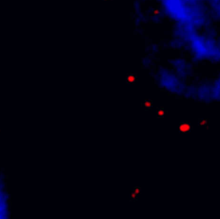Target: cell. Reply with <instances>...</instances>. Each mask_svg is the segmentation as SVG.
Returning <instances> with one entry per match:
<instances>
[{
	"label": "cell",
	"mask_w": 220,
	"mask_h": 219,
	"mask_svg": "<svg viewBox=\"0 0 220 219\" xmlns=\"http://www.w3.org/2000/svg\"><path fill=\"white\" fill-rule=\"evenodd\" d=\"M207 124V121L206 120H202L200 122V126H205Z\"/></svg>",
	"instance_id": "52a82bcc"
},
{
	"label": "cell",
	"mask_w": 220,
	"mask_h": 219,
	"mask_svg": "<svg viewBox=\"0 0 220 219\" xmlns=\"http://www.w3.org/2000/svg\"><path fill=\"white\" fill-rule=\"evenodd\" d=\"M130 199H131V200H135V199H137V194H136L135 193L133 192V193L131 194V195H130Z\"/></svg>",
	"instance_id": "8992f818"
},
{
	"label": "cell",
	"mask_w": 220,
	"mask_h": 219,
	"mask_svg": "<svg viewBox=\"0 0 220 219\" xmlns=\"http://www.w3.org/2000/svg\"><path fill=\"white\" fill-rule=\"evenodd\" d=\"M153 105V101L152 100H145L144 103V106L145 109H149Z\"/></svg>",
	"instance_id": "7a4b0ae2"
},
{
	"label": "cell",
	"mask_w": 220,
	"mask_h": 219,
	"mask_svg": "<svg viewBox=\"0 0 220 219\" xmlns=\"http://www.w3.org/2000/svg\"><path fill=\"white\" fill-rule=\"evenodd\" d=\"M191 129V126L189 123L186 122L181 123L179 125V131L182 133H187L190 131Z\"/></svg>",
	"instance_id": "6da1fadb"
},
{
	"label": "cell",
	"mask_w": 220,
	"mask_h": 219,
	"mask_svg": "<svg viewBox=\"0 0 220 219\" xmlns=\"http://www.w3.org/2000/svg\"><path fill=\"white\" fill-rule=\"evenodd\" d=\"M140 192H141V189L140 187H135L133 191V192H134V193H135L137 195L139 194V193H140Z\"/></svg>",
	"instance_id": "5b68a950"
},
{
	"label": "cell",
	"mask_w": 220,
	"mask_h": 219,
	"mask_svg": "<svg viewBox=\"0 0 220 219\" xmlns=\"http://www.w3.org/2000/svg\"><path fill=\"white\" fill-rule=\"evenodd\" d=\"M136 77L135 75H129L127 76V81L129 83H133V82H135Z\"/></svg>",
	"instance_id": "3957f363"
},
{
	"label": "cell",
	"mask_w": 220,
	"mask_h": 219,
	"mask_svg": "<svg viewBox=\"0 0 220 219\" xmlns=\"http://www.w3.org/2000/svg\"><path fill=\"white\" fill-rule=\"evenodd\" d=\"M165 113H166V111L163 108H160L156 112V114H157L158 117H164V115H165Z\"/></svg>",
	"instance_id": "277c9868"
}]
</instances>
